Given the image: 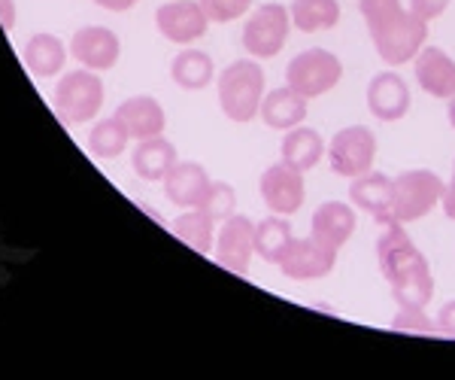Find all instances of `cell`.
<instances>
[{
	"mask_svg": "<svg viewBox=\"0 0 455 380\" xmlns=\"http://www.w3.org/2000/svg\"><path fill=\"white\" fill-rule=\"evenodd\" d=\"M377 265L395 302L428 308L437 289L435 274H431L428 259L416 247V240L403 231L401 222L386 225L383 235L377 238Z\"/></svg>",
	"mask_w": 455,
	"mask_h": 380,
	"instance_id": "6da1fadb",
	"label": "cell"
},
{
	"mask_svg": "<svg viewBox=\"0 0 455 380\" xmlns=\"http://www.w3.org/2000/svg\"><path fill=\"white\" fill-rule=\"evenodd\" d=\"M371 43L388 68L413 61L428 43V21H422L401 0H358Z\"/></svg>",
	"mask_w": 455,
	"mask_h": 380,
	"instance_id": "7a4b0ae2",
	"label": "cell"
},
{
	"mask_svg": "<svg viewBox=\"0 0 455 380\" xmlns=\"http://www.w3.org/2000/svg\"><path fill=\"white\" fill-rule=\"evenodd\" d=\"M216 94L219 107L231 122L246 125V122L259 119L261 101L267 94V73L259 58H240V61L228 64L216 77Z\"/></svg>",
	"mask_w": 455,
	"mask_h": 380,
	"instance_id": "3957f363",
	"label": "cell"
},
{
	"mask_svg": "<svg viewBox=\"0 0 455 380\" xmlns=\"http://www.w3.org/2000/svg\"><path fill=\"white\" fill-rule=\"evenodd\" d=\"M440 198H443V180L435 171H428V167L401 171L398 177H392V219H388V225L419 222L431 210L440 207Z\"/></svg>",
	"mask_w": 455,
	"mask_h": 380,
	"instance_id": "277c9868",
	"label": "cell"
},
{
	"mask_svg": "<svg viewBox=\"0 0 455 380\" xmlns=\"http://www.w3.org/2000/svg\"><path fill=\"white\" fill-rule=\"evenodd\" d=\"M340 79H343L340 55H334L331 49H322V46L298 53L289 61V68H285V85H291L307 101L322 98V94L337 89Z\"/></svg>",
	"mask_w": 455,
	"mask_h": 380,
	"instance_id": "5b68a950",
	"label": "cell"
},
{
	"mask_svg": "<svg viewBox=\"0 0 455 380\" xmlns=\"http://www.w3.org/2000/svg\"><path fill=\"white\" fill-rule=\"evenodd\" d=\"M104 107V83L98 70H68L55 85V113L61 122L83 125Z\"/></svg>",
	"mask_w": 455,
	"mask_h": 380,
	"instance_id": "8992f818",
	"label": "cell"
},
{
	"mask_svg": "<svg viewBox=\"0 0 455 380\" xmlns=\"http://www.w3.org/2000/svg\"><path fill=\"white\" fill-rule=\"evenodd\" d=\"M291 12L289 6L283 4H261L252 10V16L246 19L243 25V49L249 58H259V61H267V58H276L289 43L291 34Z\"/></svg>",
	"mask_w": 455,
	"mask_h": 380,
	"instance_id": "52a82bcc",
	"label": "cell"
},
{
	"mask_svg": "<svg viewBox=\"0 0 455 380\" xmlns=\"http://www.w3.org/2000/svg\"><path fill=\"white\" fill-rule=\"evenodd\" d=\"M325 156L337 177H362L377 162V134L364 125H347L331 137Z\"/></svg>",
	"mask_w": 455,
	"mask_h": 380,
	"instance_id": "ba28073f",
	"label": "cell"
},
{
	"mask_svg": "<svg viewBox=\"0 0 455 380\" xmlns=\"http://www.w3.org/2000/svg\"><path fill=\"white\" fill-rule=\"evenodd\" d=\"M337 253L340 250H331V247H325L313 235L291 238L276 268H280V274L285 277V280H295V283L322 280V277H328L334 271Z\"/></svg>",
	"mask_w": 455,
	"mask_h": 380,
	"instance_id": "9c48e42d",
	"label": "cell"
},
{
	"mask_svg": "<svg viewBox=\"0 0 455 380\" xmlns=\"http://www.w3.org/2000/svg\"><path fill=\"white\" fill-rule=\"evenodd\" d=\"M216 265L225 271L246 277L249 274V262L255 255V222L243 214H231L228 219L219 222L216 231Z\"/></svg>",
	"mask_w": 455,
	"mask_h": 380,
	"instance_id": "30bf717a",
	"label": "cell"
},
{
	"mask_svg": "<svg viewBox=\"0 0 455 380\" xmlns=\"http://www.w3.org/2000/svg\"><path fill=\"white\" fill-rule=\"evenodd\" d=\"M259 192H261V201L267 204L270 214L295 216L307 201L304 171H298V167H291L285 162L270 165L259 180Z\"/></svg>",
	"mask_w": 455,
	"mask_h": 380,
	"instance_id": "8fae6325",
	"label": "cell"
},
{
	"mask_svg": "<svg viewBox=\"0 0 455 380\" xmlns=\"http://www.w3.org/2000/svg\"><path fill=\"white\" fill-rule=\"evenodd\" d=\"M156 28L176 46H192L210 28V19L197 0H167L156 10Z\"/></svg>",
	"mask_w": 455,
	"mask_h": 380,
	"instance_id": "7c38bea8",
	"label": "cell"
},
{
	"mask_svg": "<svg viewBox=\"0 0 455 380\" xmlns=\"http://www.w3.org/2000/svg\"><path fill=\"white\" fill-rule=\"evenodd\" d=\"M410 85L398 70H379L368 83V109L379 122H401L410 113Z\"/></svg>",
	"mask_w": 455,
	"mask_h": 380,
	"instance_id": "4fadbf2b",
	"label": "cell"
},
{
	"mask_svg": "<svg viewBox=\"0 0 455 380\" xmlns=\"http://www.w3.org/2000/svg\"><path fill=\"white\" fill-rule=\"evenodd\" d=\"M413 77L419 83V89L437 101H450L455 94V61L440 46L425 43L422 53L413 58Z\"/></svg>",
	"mask_w": 455,
	"mask_h": 380,
	"instance_id": "5bb4252c",
	"label": "cell"
},
{
	"mask_svg": "<svg viewBox=\"0 0 455 380\" xmlns=\"http://www.w3.org/2000/svg\"><path fill=\"white\" fill-rule=\"evenodd\" d=\"M212 186V177L207 174V167L197 162H176L171 167V174L164 177V195L167 201L176 204L182 210H195L204 207Z\"/></svg>",
	"mask_w": 455,
	"mask_h": 380,
	"instance_id": "9a60e30c",
	"label": "cell"
},
{
	"mask_svg": "<svg viewBox=\"0 0 455 380\" xmlns=\"http://www.w3.org/2000/svg\"><path fill=\"white\" fill-rule=\"evenodd\" d=\"M119 53H122V43L109 28L94 25V28H83V31H76L70 36V55L88 70L116 68Z\"/></svg>",
	"mask_w": 455,
	"mask_h": 380,
	"instance_id": "2e32d148",
	"label": "cell"
},
{
	"mask_svg": "<svg viewBox=\"0 0 455 380\" xmlns=\"http://www.w3.org/2000/svg\"><path fill=\"white\" fill-rule=\"evenodd\" d=\"M355 225L358 216L349 201H325L313 210L310 235L325 247H331V250H343V244L355 235Z\"/></svg>",
	"mask_w": 455,
	"mask_h": 380,
	"instance_id": "e0dca14e",
	"label": "cell"
},
{
	"mask_svg": "<svg viewBox=\"0 0 455 380\" xmlns=\"http://www.w3.org/2000/svg\"><path fill=\"white\" fill-rule=\"evenodd\" d=\"M349 204L355 210H364L379 225H388L392 219V177L379 171H368L362 177L349 180Z\"/></svg>",
	"mask_w": 455,
	"mask_h": 380,
	"instance_id": "ac0fdd59",
	"label": "cell"
},
{
	"mask_svg": "<svg viewBox=\"0 0 455 380\" xmlns=\"http://www.w3.org/2000/svg\"><path fill=\"white\" fill-rule=\"evenodd\" d=\"M116 119L124 125L131 141H149V137L164 134L167 128L164 107L156 98H149V94H137V98H128L124 104H119Z\"/></svg>",
	"mask_w": 455,
	"mask_h": 380,
	"instance_id": "d6986e66",
	"label": "cell"
},
{
	"mask_svg": "<svg viewBox=\"0 0 455 380\" xmlns=\"http://www.w3.org/2000/svg\"><path fill=\"white\" fill-rule=\"evenodd\" d=\"M261 122L274 131H291L298 125H304L307 116H310V101L304 94H298L291 85H283V89H274L264 94L261 101Z\"/></svg>",
	"mask_w": 455,
	"mask_h": 380,
	"instance_id": "ffe728a7",
	"label": "cell"
},
{
	"mask_svg": "<svg viewBox=\"0 0 455 380\" xmlns=\"http://www.w3.org/2000/svg\"><path fill=\"white\" fill-rule=\"evenodd\" d=\"M325 141L315 128H307V125H298L291 131L283 134V143H280V162L298 167V171H313L319 167V162L325 158Z\"/></svg>",
	"mask_w": 455,
	"mask_h": 380,
	"instance_id": "44dd1931",
	"label": "cell"
},
{
	"mask_svg": "<svg viewBox=\"0 0 455 380\" xmlns=\"http://www.w3.org/2000/svg\"><path fill=\"white\" fill-rule=\"evenodd\" d=\"M131 165H134L140 180L161 182L176 165V146L164 141V134L149 137V141H137L134 152H131Z\"/></svg>",
	"mask_w": 455,
	"mask_h": 380,
	"instance_id": "7402d4cb",
	"label": "cell"
},
{
	"mask_svg": "<svg viewBox=\"0 0 455 380\" xmlns=\"http://www.w3.org/2000/svg\"><path fill=\"white\" fill-rule=\"evenodd\" d=\"M25 68L40 79H49L55 73H61L64 58H68V46H64L61 36L55 34H34L25 43Z\"/></svg>",
	"mask_w": 455,
	"mask_h": 380,
	"instance_id": "603a6c76",
	"label": "cell"
},
{
	"mask_svg": "<svg viewBox=\"0 0 455 380\" xmlns=\"http://www.w3.org/2000/svg\"><path fill=\"white\" fill-rule=\"evenodd\" d=\"M171 79L180 89L186 92H201L216 79V68H212V58L201 49L186 46L182 53H176L171 61Z\"/></svg>",
	"mask_w": 455,
	"mask_h": 380,
	"instance_id": "cb8c5ba5",
	"label": "cell"
},
{
	"mask_svg": "<svg viewBox=\"0 0 455 380\" xmlns=\"http://www.w3.org/2000/svg\"><path fill=\"white\" fill-rule=\"evenodd\" d=\"M291 12V25L300 34H319V31H331L340 25V4L337 0H291L289 6Z\"/></svg>",
	"mask_w": 455,
	"mask_h": 380,
	"instance_id": "d4e9b609",
	"label": "cell"
},
{
	"mask_svg": "<svg viewBox=\"0 0 455 380\" xmlns=\"http://www.w3.org/2000/svg\"><path fill=\"white\" fill-rule=\"evenodd\" d=\"M295 238L291 235V225H289V216H264L261 222H255V255L267 265H280L285 247L289 240Z\"/></svg>",
	"mask_w": 455,
	"mask_h": 380,
	"instance_id": "484cf974",
	"label": "cell"
},
{
	"mask_svg": "<svg viewBox=\"0 0 455 380\" xmlns=\"http://www.w3.org/2000/svg\"><path fill=\"white\" fill-rule=\"evenodd\" d=\"M216 225L219 222L207 214V210L195 207V210H186L182 216H176L173 222H171V231L186 247H192V250L210 255L212 253V235H216Z\"/></svg>",
	"mask_w": 455,
	"mask_h": 380,
	"instance_id": "4316f807",
	"label": "cell"
},
{
	"mask_svg": "<svg viewBox=\"0 0 455 380\" xmlns=\"http://www.w3.org/2000/svg\"><path fill=\"white\" fill-rule=\"evenodd\" d=\"M128 141H131V134L124 131V125L116 116H109V119H100L98 125L92 128V134H88V150L98 158H119L122 152L128 150Z\"/></svg>",
	"mask_w": 455,
	"mask_h": 380,
	"instance_id": "83f0119b",
	"label": "cell"
},
{
	"mask_svg": "<svg viewBox=\"0 0 455 380\" xmlns=\"http://www.w3.org/2000/svg\"><path fill=\"white\" fill-rule=\"evenodd\" d=\"M392 332H403V335H435L437 323L425 313V308L419 304H398L392 317Z\"/></svg>",
	"mask_w": 455,
	"mask_h": 380,
	"instance_id": "f1b7e54d",
	"label": "cell"
},
{
	"mask_svg": "<svg viewBox=\"0 0 455 380\" xmlns=\"http://www.w3.org/2000/svg\"><path fill=\"white\" fill-rule=\"evenodd\" d=\"M207 12L210 25H228L252 10V0H197Z\"/></svg>",
	"mask_w": 455,
	"mask_h": 380,
	"instance_id": "f546056e",
	"label": "cell"
},
{
	"mask_svg": "<svg viewBox=\"0 0 455 380\" xmlns=\"http://www.w3.org/2000/svg\"><path fill=\"white\" fill-rule=\"evenodd\" d=\"M234 204H237V192H234L228 182L212 180L210 195H207V201H204L201 210H207V214L216 219V222H222V219H228V216L234 214Z\"/></svg>",
	"mask_w": 455,
	"mask_h": 380,
	"instance_id": "4dcf8cb0",
	"label": "cell"
},
{
	"mask_svg": "<svg viewBox=\"0 0 455 380\" xmlns=\"http://www.w3.org/2000/svg\"><path fill=\"white\" fill-rule=\"evenodd\" d=\"M450 4L452 0H407L410 10H413L422 21H428V25L443 16V12L450 10Z\"/></svg>",
	"mask_w": 455,
	"mask_h": 380,
	"instance_id": "1f68e13d",
	"label": "cell"
},
{
	"mask_svg": "<svg viewBox=\"0 0 455 380\" xmlns=\"http://www.w3.org/2000/svg\"><path fill=\"white\" fill-rule=\"evenodd\" d=\"M435 323H437V332L440 335H446V338L455 341V302H446L443 308L437 311Z\"/></svg>",
	"mask_w": 455,
	"mask_h": 380,
	"instance_id": "d6a6232c",
	"label": "cell"
},
{
	"mask_svg": "<svg viewBox=\"0 0 455 380\" xmlns=\"http://www.w3.org/2000/svg\"><path fill=\"white\" fill-rule=\"evenodd\" d=\"M440 210H443V216L455 222V171L452 177L443 182V198H440Z\"/></svg>",
	"mask_w": 455,
	"mask_h": 380,
	"instance_id": "836d02e7",
	"label": "cell"
},
{
	"mask_svg": "<svg viewBox=\"0 0 455 380\" xmlns=\"http://www.w3.org/2000/svg\"><path fill=\"white\" fill-rule=\"evenodd\" d=\"M0 25H4V31H12V25H16V0H0Z\"/></svg>",
	"mask_w": 455,
	"mask_h": 380,
	"instance_id": "e575fe53",
	"label": "cell"
},
{
	"mask_svg": "<svg viewBox=\"0 0 455 380\" xmlns=\"http://www.w3.org/2000/svg\"><path fill=\"white\" fill-rule=\"evenodd\" d=\"M92 4L104 6V10H109V12H124V10H131L134 4H140V0H92Z\"/></svg>",
	"mask_w": 455,
	"mask_h": 380,
	"instance_id": "d590c367",
	"label": "cell"
},
{
	"mask_svg": "<svg viewBox=\"0 0 455 380\" xmlns=\"http://www.w3.org/2000/svg\"><path fill=\"white\" fill-rule=\"evenodd\" d=\"M446 119H450V125L455 131V94H452L450 101H446Z\"/></svg>",
	"mask_w": 455,
	"mask_h": 380,
	"instance_id": "8d00e7d4",
	"label": "cell"
},
{
	"mask_svg": "<svg viewBox=\"0 0 455 380\" xmlns=\"http://www.w3.org/2000/svg\"><path fill=\"white\" fill-rule=\"evenodd\" d=\"M452 171H455V165H452Z\"/></svg>",
	"mask_w": 455,
	"mask_h": 380,
	"instance_id": "74e56055",
	"label": "cell"
}]
</instances>
